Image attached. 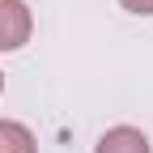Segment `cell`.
Instances as JSON below:
<instances>
[{
  "label": "cell",
  "mask_w": 153,
  "mask_h": 153,
  "mask_svg": "<svg viewBox=\"0 0 153 153\" xmlns=\"http://www.w3.org/2000/svg\"><path fill=\"white\" fill-rule=\"evenodd\" d=\"M34 17L26 0H0V51H22L30 43Z\"/></svg>",
  "instance_id": "6da1fadb"
},
{
  "label": "cell",
  "mask_w": 153,
  "mask_h": 153,
  "mask_svg": "<svg viewBox=\"0 0 153 153\" xmlns=\"http://www.w3.org/2000/svg\"><path fill=\"white\" fill-rule=\"evenodd\" d=\"M94 153H153V149H149V136H145L140 128L119 123V128L102 132V140L94 145Z\"/></svg>",
  "instance_id": "7a4b0ae2"
},
{
  "label": "cell",
  "mask_w": 153,
  "mask_h": 153,
  "mask_svg": "<svg viewBox=\"0 0 153 153\" xmlns=\"http://www.w3.org/2000/svg\"><path fill=\"white\" fill-rule=\"evenodd\" d=\"M0 153H38V140L26 123L0 119Z\"/></svg>",
  "instance_id": "3957f363"
},
{
  "label": "cell",
  "mask_w": 153,
  "mask_h": 153,
  "mask_svg": "<svg viewBox=\"0 0 153 153\" xmlns=\"http://www.w3.org/2000/svg\"><path fill=\"white\" fill-rule=\"evenodd\" d=\"M119 4L128 13H136V17H153V0H119Z\"/></svg>",
  "instance_id": "277c9868"
},
{
  "label": "cell",
  "mask_w": 153,
  "mask_h": 153,
  "mask_svg": "<svg viewBox=\"0 0 153 153\" xmlns=\"http://www.w3.org/2000/svg\"><path fill=\"white\" fill-rule=\"evenodd\" d=\"M0 89H4V72H0Z\"/></svg>",
  "instance_id": "5b68a950"
}]
</instances>
